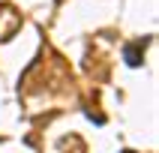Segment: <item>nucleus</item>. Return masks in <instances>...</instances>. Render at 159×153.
Wrapping results in <instances>:
<instances>
[{
  "instance_id": "1",
  "label": "nucleus",
  "mask_w": 159,
  "mask_h": 153,
  "mask_svg": "<svg viewBox=\"0 0 159 153\" xmlns=\"http://www.w3.org/2000/svg\"><path fill=\"white\" fill-rule=\"evenodd\" d=\"M123 153H132V150H123Z\"/></svg>"
}]
</instances>
